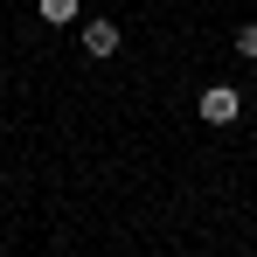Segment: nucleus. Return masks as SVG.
Wrapping results in <instances>:
<instances>
[{"label": "nucleus", "mask_w": 257, "mask_h": 257, "mask_svg": "<svg viewBox=\"0 0 257 257\" xmlns=\"http://www.w3.org/2000/svg\"><path fill=\"white\" fill-rule=\"evenodd\" d=\"M236 56H257V21H243V28H236Z\"/></svg>", "instance_id": "20e7f679"}, {"label": "nucleus", "mask_w": 257, "mask_h": 257, "mask_svg": "<svg viewBox=\"0 0 257 257\" xmlns=\"http://www.w3.org/2000/svg\"><path fill=\"white\" fill-rule=\"evenodd\" d=\"M35 14H42L49 28H63V21H77V0H35Z\"/></svg>", "instance_id": "7ed1b4c3"}, {"label": "nucleus", "mask_w": 257, "mask_h": 257, "mask_svg": "<svg viewBox=\"0 0 257 257\" xmlns=\"http://www.w3.org/2000/svg\"><path fill=\"white\" fill-rule=\"evenodd\" d=\"M236 111H243V90L236 84H209L202 90V118H209V125H229Z\"/></svg>", "instance_id": "f257e3e1"}, {"label": "nucleus", "mask_w": 257, "mask_h": 257, "mask_svg": "<svg viewBox=\"0 0 257 257\" xmlns=\"http://www.w3.org/2000/svg\"><path fill=\"white\" fill-rule=\"evenodd\" d=\"M84 56H118V21H84Z\"/></svg>", "instance_id": "f03ea898"}]
</instances>
